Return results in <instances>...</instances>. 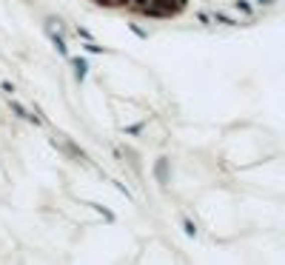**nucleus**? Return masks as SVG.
I'll return each instance as SVG.
<instances>
[{
  "instance_id": "nucleus-1",
  "label": "nucleus",
  "mask_w": 285,
  "mask_h": 265,
  "mask_svg": "<svg viewBox=\"0 0 285 265\" xmlns=\"http://www.w3.org/2000/svg\"><path fill=\"white\" fill-rule=\"evenodd\" d=\"M97 6H108V9H125L137 12L146 18H171L186 9L188 0H94Z\"/></svg>"
}]
</instances>
